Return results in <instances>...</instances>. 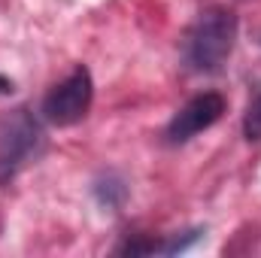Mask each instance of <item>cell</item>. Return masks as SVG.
Masks as SVG:
<instances>
[{
    "label": "cell",
    "mask_w": 261,
    "mask_h": 258,
    "mask_svg": "<svg viewBox=\"0 0 261 258\" xmlns=\"http://www.w3.org/2000/svg\"><path fill=\"white\" fill-rule=\"evenodd\" d=\"M234 40H237V15L219 6L203 9L179 40L182 70L197 76L219 73L234 52Z\"/></svg>",
    "instance_id": "cell-1"
},
{
    "label": "cell",
    "mask_w": 261,
    "mask_h": 258,
    "mask_svg": "<svg viewBox=\"0 0 261 258\" xmlns=\"http://www.w3.org/2000/svg\"><path fill=\"white\" fill-rule=\"evenodd\" d=\"M43 146V128L31 110L18 107L0 116V183L12 179Z\"/></svg>",
    "instance_id": "cell-2"
},
{
    "label": "cell",
    "mask_w": 261,
    "mask_h": 258,
    "mask_svg": "<svg viewBox=\"0 0 261 258\" xmlns=\"http://www.w3.org/2000/svg\"><path fill=\"white\" fill-rule=\"evenodd\" d=\"M94 100V82L88 67H73L64 79L43 97V119L55 128H70L79 125Z\"/></svg>",
    "instance_id": "cell-3"
},
{
    "label": "cell",
    "mask_w": 261,
    "mask_h": 258,
    "mask_svg": "<svg viewBox=\"0 0 261 258\" xmlns=\"http://www.w3.org/2000/svg\"><path fill=\"white\" fill-rule=\"evenodd\" d=\"M222 116H225V97L219 91H200L170 119V125L164 128V143L170 146L189 143L200 131L213 128Z\"/></svg>",
    "instance_id": "cell-4"
},
{
    "label": "cell",
    "mask_w": 261,
    "mask_h": 258,
    "mask_svg": "<svg viewBox=\"0 0 261 258\" xmlns=\"http://www.w3.org/2000/svg\"><path fill=\"white\" fill-rule=\"evenodd\" d=\"M243 134L249 143H258L261 140V91L255 94V100L249 104L246 116H243Z\"/></svg>",
    "instance_id": "cell-5"
},
{
    "label": "cell",
    "mask_w": 261,
    "mask_h": 258,
    "mask_svg": "<svg viewBox=\"0 0 261 258\" xmlns=\"http://www.w3.org/2000/svg\"><path fill=\"white\" fill-rule=\"evenodd\" d=\"M0 94H12V79L0 76Z\"/></svg>",
    "instance_id": "cell-6"
}]
</instances>
